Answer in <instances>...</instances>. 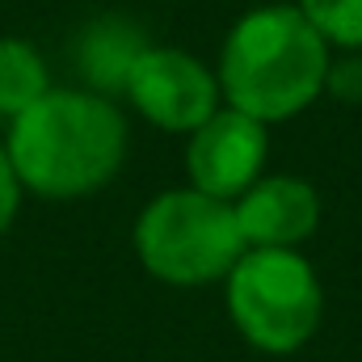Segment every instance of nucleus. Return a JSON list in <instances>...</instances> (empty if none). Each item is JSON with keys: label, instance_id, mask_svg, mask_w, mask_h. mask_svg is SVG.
<instances>
[{"label": "nucleus", "instance_id": "nucleus-9", "mask_svg": "<svg viewBox=\"0 0 362 362\" xmlns=\"http://www.w3.org/2000/svg\"><path fill=\"white\" fill-rule=\"evenodd\" d=\"M51 93L42 55L21 38H0V114L17 118Z\"/></svg>", "mask_w": 362, "mask_h": 362}, {"label": "nucleus", "instance_id": "nucleus-4", "mask_svg": "<svg viewBox=\"0 0 362 362\" xmlns=\"http://www.w3.org/2000/svg\"><path fill=\"white\" fill-rule=\"evenodd\" d=\"M320 282L295 249H245L228 274V312L266 354L299 350L320 325Z\"/></svg>", "mask_w": 362, "mask_h": 362}, {"label": "nucleus", "instance_id": "nucleus-5", "mask_svg": "<svg viewBox=\"0 0 362 362\" xmlns=\"http://www.w3.org/2000/svg\"><path fill=\"white\" fill-rule=\"evenodd\" d=\"M131 105L160 131H198L219 110V81L189 51L148 47L127 81Z\"/></svg>", "mask_w": 362, "mask_h": 362}, {"label": "nucleus", "instance_id": "nucleus-3", "mask_svg": "<svg viewBox=\"0 0 362 362\" xmlns=\"http://www.w3.org/2000/svg\"><path fill=\"white\" fill-rule=\"evenodd\" d=\"M245 236L232 202L189 189L156 194L135 223V253L152 278L173 286H198L228 278L245 257Z\"/></svg>", "mask_w": 362, "mask_h": 362}, {"label": "nucleus", "instance_id": "nucleus-7", "mask_svg": "<svg viewBox=\"0 0 362 362\" xmlns=\"http://www.w3.org/2000/svg\"><path fill=\"white\" fill-rule=\"evenodd\" d=\"M236 223L249 249H295L320 223V198L299 177H257L236 202Z\"/></svg>", "mask_w": 362, "mask_h": 362}, {"label": "nucleus", "instance_id": "nucleus-10", "mask_svg": "<svg viewBox=\"0 0 362 362\" xmlns=\"http://www.w3.org/2000/svg\"><path fill=\"white\" fill-rule=\"evenodd\" d=\"M295 8L329 47H362V0H299Z\"/></svg>", "mask_w": 362, "mask_h": 362}, {"label": "nucleus", "instance_id": "nucleus-11", "mask_svg": "<svg viewBox=\"0 0 362 362\" xmlns=\"http://www.w3.org/2000/svg\"><path fill=\"white\" fill-rule=\"evenodd\" d=\"M17 202H21V181L13 173V160L0 144V236L8 232V223L17 219Z\"/></svg>", "mask_w": 362, "mask_h": 362}, {"label": "nucleus", "instance_id": "nucleus-2", "mask_svg": "<svg viewBox=\"0 0 362 362\" xmlns=\"http://www.w3.org/2000/svg\"><path fill=\"white\" fill-rule=\"evenodd\" d=\"M215 81L232 110L270 127L295 118L325 93L329 42L295 4L253 8L232 25Z\"/></svg>", "mask_w": 362, "mask_h": 362}, {"label": "nucleus", "instance_id": "nucleus-8", "mask_svg": "<svg viewBox=\"0 0 362 362\" xmlns=\"http://www.w3.org/2000/svg\"><path fill=\"white\" fill-rule=\"evenodd\" d=\"M148 51V38L135 21L127 17H97L93 25H85L81 42H76V68L89 81V93H127V81L139 64V55Z\"/></svg>", "mask_w": 362, "mask_h": 362}, {"label": "nucleus", "instance_id": "nucleus-6", "mask_svg": "<svg viewBox=\"0 0 362 362\" xmlns=\"http://www.w3.org/2000/svg\"><path fill=\"white\" fill-rule=\"evenodd\" d=\"M266 156H270L266 122L228 105V110H215L198 131H189L185 173L198 194L232 202L262 177Z\"/></svg>", "mask_w": 362, "mask_h": 362}, {"label": "nucleus", "instance_id": "nucleus-1", "mask_svg": "<svg viewBox=\"0 0 362 362\" xmlns=\"http://www.w3.org/2000/svg\"><path fill=\"white\" fill-rule=\"evenodd\" d=\"M4 152L25 189L42 198H85L122 169L127 122L101 93L51 89L13 118Z\"/></svg>", "mask_w": 362, "mask_h": 362}]
</instances>
